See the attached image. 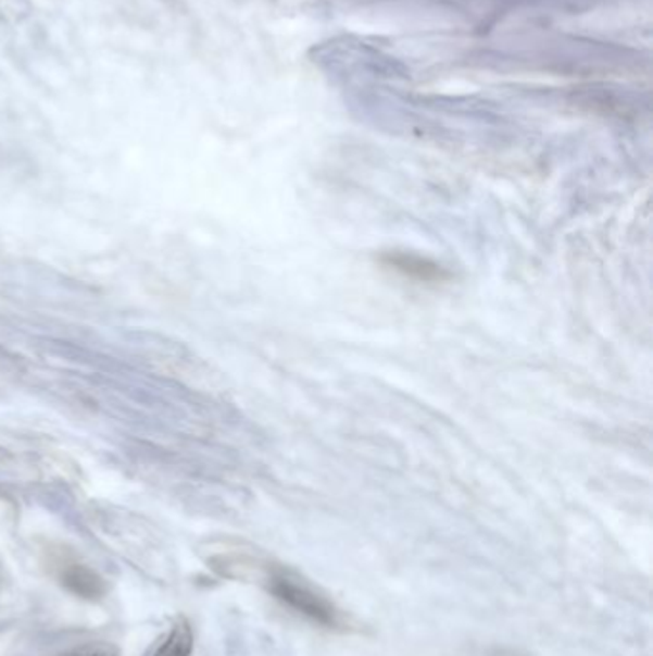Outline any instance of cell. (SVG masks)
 Returning a JSON list of instances; mask_svg holds the SVG:
<instances>
[{
    "mask_svg": "<svg viewBox=\"0 0 653 656\" xmlns=\"http://www.w3.org/2000/svg\"><path fill=\"white\" fill-rule=\"evenodd\" d=\"M65 656H120V648L112 643H89Z\"/></svg>",
    "mask_w": 653,
    "mask_h": 656,
    "instance_id": "4",
    "label": "cell"
},
{
    "mask_svg": "<svg viewBox=\"0 0 653 656\" xmlns=\"http://www.w3.org/2000/svg\"><path fill=\"white\" fill-rule=\"evenodd\" d=\"M192 648H194L192 628L185 618H180L177 624L171 628L169 635L165 638L162 647L158 648L153 656H190Z\"/></svg>",
    "mask_w": 653,
    "mask_h": 656,
    "instance_id": "2",
    "label": "cell"
},
{
    "mask_svg": "<svg viewBox=\"0 0 653 656\" xmlns=\"http://www.w3.org/2000/svg\"><path fill=\"white\" fill-rule=\"evenodd\" d=\"M388 265L403 271L404 275L416 276L422 281H441L443 279V271L437 265H431L428 261L419 260V258L404 256V253L388 256Z\"/></svg>",
    "mask_w": 653,
    "mask_h": 656,
    "instance_id": "3",
    "label": "cell"
},
{
    "mask_svg": "<svg viewBox=\"0 0 653 656\" xmlns=\"http://www.w3.org/2000/svg\"><path fill=\"white\" fill-rule=\"evenodd\" d=\"M271 592L284 605L293 608L299 615L305 616L311 622L338 630L346 628V616L331 603L326 595L316 592L313 585L299 580L296 575L278 574L271 578Z\"/></svg>",
    "mask_w": 653,
    "mask_h": 656,
    "instance_id": "1",
    "label": "cell"
}]
</instances>
